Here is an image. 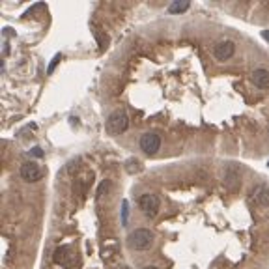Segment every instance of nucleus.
<instances>
[{
  "mask_svg": "<svg viewBox=\"0 0 269 269\" xmlns=\"http://www.w3.org/2000/svg\"><path fill=\"white\" fill-rule=\"evenodd\" d=\"M152 241H154V236L146 228H137L127 236V245L135 251H146L152 245Z\"/></svg>",
  "mask_w": 269,
  "mask_h": 269,
  "instance_id": "obj_1",
  "label": "nucleus"
},
{
  "mask_svg": "<svg viewBox=\"0 0 269 269\" xmlns=\"http://www.w3.org/2000/svg\"><path fill=\"white\" fill-rule=\"evenodd\" d=\"M127 125H129V118L125 110H114L107 118V131L110 135H120L127 129Z\"/></svg>",
  "mask_w": 269,
  "mask_h": 269,
  "instance_id": "obj_2",
  "label": "nucleus"
},
{
  "mask_svg": "<svg viewBox=\"0 0 269 269\" xmlns=\"http://www.w3.org/2000/svg\"><path fill=\"white\" fill-rule=\"evenodd\" d=\"M54 262L64 266V268H73L75 264H79V258L70 247L64 245V247H58V249L54 251Z\"/></svg>",
  "mask_w": 269,
  "mask_h": 269,
  "instance_id": "obj_3",
  "label": "nucleus"
},
{
  "mask_svg": "<svg viewBox=\"0 0 269 269\" xmlns=\"http://www.w3.org/2000/svg\"><path fill=\"white\" fill-rule=\"evenodd\" d=\"M140 148H142L144 154L154 155L155 152H159V148H161V137H159L157 133H144V135L140 137Z\"/></svg>",
  "mask_w": 269,
  "mask_h": 269,
  "instance_id": "obj_4",
  "label": "nucleus"
},
{
  "mask_svg": "<svg viewBox=\"0 0 269 269\" xmlns=\"http://www.w3.org/2000/svg\"><path fill=\"white\" fill-rule=\"evenodd\" d=\"M139 206H140V209L144 211V215L146 217H154L155 213H157V209H159V198H157L155 194L144 192L139 200Z\"/></svg>",
  "mask_w": 269,
  "mask_h": 269,
  "instance_id": "obj_5",
  "label": "nucleus"
},
{
  "mask_svg": "<svg viewBox=\"0 0 269 269\" xmlns=\"http://www.w3.org/2000/svg\"><path fill=\"white\" fill-rule=\"evenodd\" d=\"M41 176H43V172H41L39 165H36V163L28 161L21 167V178L24 181H38Z\"/></svg>",
  "mask_w": 269,
  "mask_h": 269,
  "instance_id": "obj_6",
  "label": "nucleus"
},
{
  "mask_svg": "<svg viewBox=\"0 0 269 269\" xmlns=\"http://www.w3.org/2000/svg\"><path fill=\"white\" fill-rule=\"evenodd\" d=\"M234 51H236V45H234L232 41H221V43H217V45L213 47V54H215L217 60H221V62L228 60L232 54H234Z\"/></svg>",
  "mask_w": 269,
  "mask_h": 269,
  "instance_id": "obj_7",
  "label": "nucleus"
},
{
  "mask_svg": "<svg viewBox=\"0 0 269 269\" xmlns=\"http://www.w3.org/2000/svg\"><path fill=\"white\" fill-rule=\"evenodd\" d=\"M251 198L256 202L258 206H269V187L266 185H256L251 191Z\"/></svg>",
  "mask_w": 269,
  "mask_h": 269,
  "instance_id": "obj_8",
  "label": "nucleus"
},
{
  "mask_svg": "<svg viewBox=\"0 0 269 269\" xmlns=\"http://www.w3.org/2000/svg\"><path fill=\"white\" fill-rule=\"evenodd\" d=\"M239 181H241V176H239V172L236 167H230V169L226 170V178H224V183L226 187L230 189V191H236L238 189Z\"/></svg>",
  "mask_w": 269,
  "mask_h": 269,
  "instance_id": "obj_9",
  "label": "nucleus"
},
{
  "mask_svg": "<svg viewBox=\"0 0 269 269\" xmlns=\"http://www.w3.org/2000/svg\"><path fill=\"white\" fill-rule=\"evenodd\" d=\"M253 81L258 88H268L269 86V71L266 70H256L253 73Z\"/></svg>",
  "mask_w": 269,
  "mask_h": 269,
  "instance_id": "obj_10",
  "label": "nucleus"
},
{
  "mask_svg": "<svg viewBox=\"0 0 269 269\" xmlns=\"http://www.w3.org/2000/svg\"><path fill=\"white\" fill-rule=\"evenodd\" d=\"M187 8H189V2L187 0H176V2H172L169 6V11L170 13H181Z\"/></svg>",
  "mask_w": 269,
  "mask_h": 269,
  "instance_id": "obj_11",
  "label": "nucleus"
},
{
  "mask_svg": "<svg viewBox=\"0 0 269 269\" xmlns=\"http://www.w3.org/2000/svg\"><path fill=\"white\" fill-rule=\"evenodd\" d=\"M95 38H97V41H99L101 47H107L108 39L105 38V36H103V32H101V30H95Z\"/></svg>",
  "mask_w": 269,
  "mask_h": 269,
  "instance_id": "obj_12",
  "label": "nucleus"
},
{
  "mask_svg": "<svg viewBox=\"0 0 269 269\" xmlns=\"http://www.w3.org/2000/svg\"><path fill=\"white\" fill-rule=\"evenodd\" d=\"M60 54H56V56H54L53 58V62H51V66H49V70H47V73H53L54 71V68H56V66H58V62H60Z\"/></svg>",
  "mask_w": 269,
  "mask_h": 269,
  "instance_id": "obj_13",
  "label": "nucleus"
},
{
  "mask_svg": "<svg viewBox=\"0 0 269 269\" xmlns=\"http://www.w3.org/2000/svg\"><path fill=\"white\" fill-rule=\"evenodd\" d=\"M127 165H129V172H135V170L139 172V170H140V163L135 161V159H131V161L127 163Z\"/></svg>",
  "mask_w": 269,
  "mask_h": 269,
  "instance_id": "obj_14",
  "label": "nucleus"
},
{
  "mask_svg": "<svg viewBox=\"0 0 269 269\" xmlns=\"http://www.w3.org/2000/svg\"><path fill=\"white\" fill-rule=\"evenodd\" d=\"M122 223L127 224V200H123V208H122Z\"/></svg>",
  "mask_w": 269,
  "mask_h": 269,
  "instance_id": "obj_15",
  "label": "nucleus"
},
{
  "mask_svg": "<svg viewBox=\"0 0 269 269\" xmlns=\"http://www.w3.org/2000/svg\"><path fill=\"white\" fill-rule=\"evenodd\" d=\"M28 154L34 155V157H43V150L36 146V148H32V150H30V152H28Z\"/></svg>",
  "mask_w": 269,
  "mask_h": 269,
  "instance_id": "obj_16",
  "label": "nucleus"
},
{
  "mask_svg": "<svg viewBox=\"0 0 269 269\" xmlns=\"http://www.w3.org/2000/svg\"><path fill=\"white\" fill-rule=\"evenodd\" d=\"M108 189V181H103V183L99 185V189H97V196H103V192Z\"/></svg>",
  "mask_w": 269,
  "mask_h": 269,
  "instance_id": "obj_17",
  "label": "nucleus"
},
{
  "mask_svg": "<svg viewBox=\"0 0 269 269\" xmlns=\"http://www.w3.org/2000/svg\"><path fill=\"white\" fill-rule=\"evenodd\" d=\"M262 38L269 41V30H262Z\"/></svg>",
  "mask_w": 269,
  "mask_h": 269,
  "instance_id": "obj_18",
  "label": "nucleus"
},
{
  "mask_svg": "<svg viewBox=\"0 0 269 269\" xmlns=\"http://www.w3.org/2000/svg\"><path fill=\"white\" fill-rule=\"evenodd\" d=\"M144 269H159V268H154V266H146Z\"/></svg>",
  "mask_w": 269,
  "mask_h": 269,
  "instance_id": "obj_19",
  "label": "nucleus"
}]
</instances>
